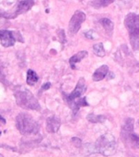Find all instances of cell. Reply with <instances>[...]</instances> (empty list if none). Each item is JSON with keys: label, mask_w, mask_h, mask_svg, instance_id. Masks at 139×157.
<instances>
[{"label": "cell", "mask_w": 139, "mask_h": 157, "mask_svg": "<svg viewBox=\"0 0 139 157\" xmlns=\"http://www.w3.org/2000/svg\"><path fill=\"white\" fill-rule=\"evenodd\" d=\"M16 126L22 135H35L39 131V124L27 113H20L16 118Z\"/></svg>", "instance_id": "cell-1"}, {"label": "cell", "mask_w": 139, "mask_h": 157, "mask_svg": "<svg viewBox=\"0 0 139 157\" xmlns=\"http://www.w3.org/2000/svg\"><path fill=\"white\" fill-rule=\"evenodd\" d=\"M17 105L25 110H40L41 106L38 100L28 89L22 88L17 90L14 93Z\"/></svg>", "instance_id": "cell-2"}, {"label": "cell", "mask_w": 139, "mask_h": 157, "mask_svg": "<svg viewBox=\"0 0 139 157\" xmlns=\"http://www.w3.org/2000/svg\"><path fill=\"white\" fill-rule=\"evenodd\" d=\"M116 148L117 144L115 137L110 133L102 135L95 143L96 151L105 156H110L115 154Z\"/></svg>", "instance_id": "cell-3"}, {"label": "cell", "mask_w": 139, "mask_h": 157, "mask_svg": "<svg viewBox=\"0 0 139 157\" xmlns=\"http://www.w3.org/2000/svg\"><path fill=\"white\" fill-rule=\"evenodd\" d=\"M34 4V1L32 0H25V1H20L17 2L15 11H9V12H0V17L6 18V19H13L18 17L19 15L24 14L28 12Z\"/></svg>", "instance_id": "cell-4"}, {"label": "cell", "mask_w": 139, "mask_h": 157, "mask_svg": "<svg viewBox=\"0 0 139 157\" xmlns=\"http://www.w3.org/2000/svg\"><path fill=\"white\" fill-rule=\"evenodd\" d=\"M86 20L85 13L82 11H76L71 17L69 22L68 33L70 36H74L78 33L81 27V25Z\"/></svg>", "instance_id": "cell-5"}, {"label": "cell", "mask_w": 139, "mask_h": 157, "mask_svg": "<svg viewBox=\"0 0 139 157\" xmlns=\"http://www.w3.org/2000/svg\"><path fill=\"white\" fill-rule=\"evenodd\" d=\"M125 25L129 31V37L139 35V14L130 12L125 17Z\"/></svg>", "instance_id": "cell-6"}, {"label": "cell", "mask_w": 139, "mask_h": 157, "mask_svg": "<svg viewBox=\"0 0 139 157\" xmlns=\"http://www.w3.org/2000/svg\"><path fill=\"white\" fill-rule=\"evenodd\" d=\"M86 90H87V86H86L85 80H84L83 78H80L79 80L78 81L77 85H76L75 88L74 89L73 92L65 98L66 102H72V101H75L79 99V98H80L81 96L85 93Z\"/></svg>", "instance_id": "cell-7"}, {"label": "cell", "mask_w": 139, "mask_h": 157, "mask_svg": "<svg viewBox=\"0 0 139 157\" xmlns=\"http://www.w3.org/2000/svg\"><path fill=\"white\" fill-rule=\"evenodd\" d=\"M16 33L10 30L2 29L0 30V43L5 48L13 46L16 43L17 38L15 37Z\"/></svg>", "instance_id": "cell-8"}, {"label": "cell", "mask_w": 139, "mask_h": 157, "mask_svg": "<svg viewBox=\"0 0 139 157\" xmlns=\"http://www.w3.org/2000/svg\"><path fill=\"white\" fill-rule=\"evenodd\" d=\"M61 127V120L55 115L50 116L46 120V128L48 132H56Z\"/></svg>", "instance_id": "cell-9"}, {"label": "cell", "mask_w": 139, "mask_h": 157, "mask_svg": "<svg viewBox=\"0 0 139 157\" xmlns=\"http://www.w3.org/2000/svg\"><path fill=\"white\" fill-rule=\"evenodd\" d=\"M121 139L126 144H129V146L134 149L139 148V136L133 132H129L124 137H121Z\"/></svg>", "instance_id": "cell-10"}, {"label": "cell", "mask_w": 139, "mask_h": 157, "mask_svg": "<svg viewBox=\"0 0 139 157\" xmlns=\"http://www.w3.org/2000/svg\"><path fill=\"white\" fill-rule=\"evenodd\" d=\"M109 73V67L106 65H102L99 68L97 69L93 75V80L98 82V81L102 80Z\"/></svg>", "instance_id": "cell-11"}, {"label": "cell", "mask_w": 139, "mask_h": 157, "mask_svg": "<svg viewBox=\"0 0 139 157\" xmlns=\"http://www.w3.org/2000/svg\"><path fill=\"white\" fill-rule=\"evenodd\" d=\"M69 105V106L72 109L73 112L75 114V113L78 112V110H79V108L82 107V106H88L89 104L87 102V100H86L85 97L83 98H80L75 100V101H72V102L67 103Z\"/></svg>", "instance_id": "cell-12"}, {"label": "cell", "mask_w": 139, "mask_h": 157, "mask_svg": "<svg viewBox=\"0 0 139 157\" xmlns=\"http://www.w3.org/2000/svg\"><path fill=\"white\" fill-rule=\"evenodd\" d=\"M133 128H134V120L133 118H127L121 128L120 136L124 137L128 133L133 132Z\"/></svg>", "instance_id": "cell-13"}, {"label": "cell", "mask_w": 139, "mask_h": 157, "mask_svg": "<svg viewBox=\"0 0 139 157\" xmlns=\"http://www.w3.org/2000/svg\"><path fill=\"white\" fill-rule=\"evenodd\" d=\"M88 56V52L87 51H80L77 52L76 54H75L74 56H72L70 58V65H71V69H73V70H75L76 67H75V64L77 62H79L83 60L84 57Z\"/></svg>", "instance_id": "cell-14"}, {"label": "cell", "mask_w": 139, "mask_h": 157, "mask_svg": "<svg viewBox=\"0 0 139 157\" xmlns=\"http://www.w3.org/2000/svg\"><path fill=\"white\" fill-rule=\"evenodd\" d=\"M100 23L106 30V34L111 36L113 34V30H114V23L108 18H102L100 20Z\"/></svg>", "instance_id": "cell-15"}, {"label": "cell", "mask_w": 139, "mask_h": 157, "mask_svg": "<svg viewBox=\"0 0 139 157\" xmlns=\"http://www.w3.org/2000/svg\"><path fill=\"white\" fill-rule=\"evenodd\" d=\"M39 80V76L33 70H28L26 74V83L29 86L34 85Z\"/></svg>", "instance_id": "cell-16"}, {"label": "cell", "mask_w": 139, "mask_h": 157, "mask_svg": "<svg viewBox=\"0 0 139 157\" xmlns=\"http://www.w3.org/2000/svg\"><path fill=\"white\" fill-rule=\"evenodd\" d=\"M93 52L96 56H100V57H103L106 55V51L103 46L102 43H99V44H94L93 45Z\"/></svg>", "instance_id": "cell-17"}, {"label": "cell", "mask_w": 139, "mask_h": 157, "mask_svg": "<svg viewBox=\"0 0 139 157\" xmlns=\"http://www.w3.org/2000/svg\"><path fill=\"white\" fill-rule=\"evenodd\" d=\"M87 120L91 123L93 124H98V123H103L106 120V117L104 115H98L94 114H89L87 116Z\"/></svg>", "instance_id": "cell-18"}, {"label": "cell", "mask_w": 139, "mask_h": 157, "mask_svg": "<svg viewBox=\"0 0 139 157\" xmlns=\"http://www.w3.org/2000/svg\"><path fill=\"white\" fill-rule=\"evenodd\" d=\"M112 2L113 1H108V0H97L91 2V4L95 8H100V7H107L108 5H110Z\"/></svg>", "instance_id": "cell-19"}, {"label": "cell", "mask_w": 139, "mask_h": 157, "mask_svg": "<svg viewBox=\"0 0 139 157\" xmlns=\"http://www.w3.org/2000/svg\"><path fill=\"white\" fill-rule=\"evenodd\" d=\"M94 34H95V32H94V30H93V29H90V30H88V32H85V33H84V35H85L86 38H88V39H92V40H93V39H95V38H94Z\"/></svg>", "instance_id": "cell-20"}, {"label": "cell", "mask_w": 139, "mask_h": 157, "mask_svg": "<svg viewBox=\"0 0 139 157\" xmlns=\"http://www.w3.org/2000/svg\"><path fill=\"white\" fill-rule=\"evenodd\" d=\"M71 141L73 142V143L75 144V146L77 147H81V144H82V141H81L79 137H72V139H71Z\"/></svg>", "instance_id": "cell-21"}, {"label": "cell", "mask_w": 139, "mask_h": 157, "mask_svg": "<svg viewBox=\"0 0 139 157\" xmlns=\"http://www.w3.org/2000/svg\"><path fill=\"white\" fill-rule=\"evenodd\" d=\"M51 87V83H49V82H48V83H44L43 85H42L41 87V89L39 90V93H41L43 91H46L48 90L49 88Z\"/></svg>", "instance_id": "cell-22"}, {"label": "cell", "mask_w": 139, "mask_h": 157, "mask_svg": "<svg viewBox=\"0 0 139 157\" xmlns=\"http://www.w3.org/2000/svg\"><path fill=\"white\" fill-rule=\"evenodd\" d=\"M3 79H4V75H3L2 67H1V65H0V81H2Z\"/></svg>", "instance_id": "cell-23"}, {"label": "cell", "mask_w": 139, "mask_h": 157, "mask_svg": "<svg viewBox=\"0 0 139 157\" xmlns=\"http://www.w3.org/2000/svg\"><path fill=\"white\" fill-rule=\"evenodd\" d=\"M4 125L6 124V120H5L4 118L2 117V116H0V125Z\"/></svg>", "instance_id": "cell-24"}, {"label": "cell", "mask_w": 139, "mask_h": 157, "mask_svg": "<svg viewBox=\"0 0 139 157\" xmlns=\"http://www.w3.org/2000/svg\"><path fill=\"white\" fill-rule=\"evenodd\" d=\"M0 157H4V156H3V155H2V154H0Z\"/></svg>", "instance_id": "cell-25"}, {"label": "cell", "mask_w": 139, "mask_h": 157, "mask_svg": "<svg viewBox=\"0 0 139 157\" xmlns=\"http://www.w3.org/2000/svg\"><path fill=\"white\" fill-rule=\"evenodd\" d=\"M137 122H138V124H139V120H138V121H137Z\"/></svg>", "instance_id": "cell-26"}, {"label": "cell", "mask_w": 139, "mask_h": 157, "mask_svg": "<svg viewBox=\"0 0 139 157\" xmlns=\"http://www.w3.org/2000/svg\"><path fill=\"white\" fill-rule=\"evenodd\" d=\"M0 135H1V132H0Z\"/></svg>", "instance_id": "cell-27"}]
</instances>
